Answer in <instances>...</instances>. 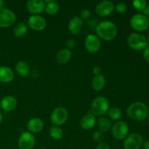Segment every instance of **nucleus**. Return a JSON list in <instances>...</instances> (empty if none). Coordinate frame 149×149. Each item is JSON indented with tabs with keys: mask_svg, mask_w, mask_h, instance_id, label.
I'll list each match as a JSON object with an SVG mask.
<instances>
[{
	"mask_svg": "<svg viewBox=\"0 0 149 149\" xmlns=\"http://www.w3.org/2000/svg\"><path fill=\"white\" fill-rule=\"evenodd\" d=\"M95 31L97 36L103 40L111 41L117 35V27L112 21L103 20L97 24Z\"/></svg>",
	"mask_w": 149,
	"mask_h": 149,
	"instance_id": "nucleus-1",
	"label": "nucleus"
},
{
	"mask_svg": "<svg viewBox=\"0 0 149 149\" xmlns=\"http://www.w3.org/2000/svg\"><path fill=\"white\" fill-rule=\"evenodd\" d=\"M129 118L136 121H143L148 116V110L147 106L141 102H135L130 105L127 110Z\"/></svg>",
	"mask_w": 149,
	"mask_h": 149,
	"instance_id": "nucleus-2",
	"label": "nucleus"
},
{
	"mask_svg": "<svg viewBox=\"0 0 149 149\" xmlns=\"http://www.w3.org/2000/svg\"><path fill=\"white\" fill-rule=\"evenodd\" d=\"M109 109V102L106 97L99 96L92 102L91 113L95 116H101L108 112Z\"/></svg>",
	"mask_w": 149,
	"mask_h": 149,
	"instance_id": "nucleus-3",
	"label": "nucleus"
},
{
	"mask_svg": "<svg viewBox=\"0 0 149 149\" xmlns=\"http://www.w3.org/2000/svg\"><path fill=\"white\" fill-rule=\"evenodd\" d=\"M127 44L130 47L135 50H141L146 47L147 39L141 33H132L128 36Z\"/></svg>",
	"mask_w": 149,
	"mask_h": 149,
	"instance_id": "nucleus-4",
	"label": "nucleus"
},
{
	"mask_svg": "<svg viewBox=\"0 0 149 149\" xmlns=\"http://www.w3.org/2000/svg\"><path fill=\"white\" fill-rule=\"evenodd\" d=\"M112 135L116 140H124L129 133V127L124 121H118L115 122L111 127Z\"/></svg>",
	"mask_w": 149,
	"mask_h": 149,
	"instance_id": "nucleus-5",
	"label": "nucleus"
},
{
	"mask_svg": "<svg viewBox=\"0 0 149 149\" xmlns=\"http://www.w3.org/2000/svg\"><path fill=\"white\" fill-rule=\"evenodd\" d=\"M68 116V111L64 107L59 106L52 111L50 116V120L55 126L59 127L66 122Z\"/></svg>",
	"mask_w": 149,
	"mask_h": 149,
	"instance_id": "nucleus-6",
	"label": "nucleus"
},
{
	"mask_svg": "<svg viewBox=\"0 0 149 149\" xmlns=\"http://www.w3.org/2000/svg\"><path fill=\"white\" fill-rule=\"evenodd\" d=\"M15 20L16 15L14 12L6 7L0 8V27H10L14 24Z\"/></svg>",
	"mask_w": 149,
	"mask_h": 149,
	"instance_id": "nucleus-7",
	"label": "nucleus"
},
{
	"mask_svg": "<svg viewBox=\"0 0 149 149\" xmlns=\"http://www.w3.org/2000/svg\"><path fill=\"white\" fill-rule=\"evenodd\" d=\"M130 26L135 30L138 31H143L146 30L149 26L148 17L143 14H135L131 17Z\"/></svg>",
	"mask_w": 149,
	"mask_h": 149,
	"instance_id": "nucleus-8",
	"label": "nucleus"
},
{
	"mask_svg": "<svg viewBox=\"0 0 149 149\" xmlns=\"http://www.w3.org/2000/svg\"><path fill=\"white\" fill-rule=\"evenodd\" d=\"M143 138L138 133H132L128 135L125 139L124 148L125 149H139L142 146Z\"/></svg>",
	"mask_w": 149,
	"mask_h": 149,
	"instance_id": "nucleus-9",
	"label": "nucleus"
},
{
	"mask_svg": "<svg viewBox=\"0 0 149 149\" xmlns=\"http://www.w3.org/2000/svg\"><path fill=\"white\" fill-rule=\"evenodd\" d=\"M115 5L112 1L103 0L100 1L95 6V13L100 17L108 16L113 11Z\"/></svg>",
	"mask_w": 149,
	"mask_h": 149,
	"instance_id": "nucleus-10",
	"label": "nucleus"
},
{
	"mask_svg": "<svg viewBox=\"0 0 149 149\" xmlns=\"http://www.w3.org/2000/svg\"><path fill=\"white\" fill-rule=\"evenodd\" d=\"M34 135L29 132H24L18 139V147L20 149H32L35 145Z\"/></svg>",
	"mask_w": 149,
	"mask_h": 149,
	"instance_id": "nucleus-11",
	"label": "nucleus"
},
{
	"mask_svg": "<svg viewBox=\"0 0 149 149\" xmlns=\"http://www.w3.org/2000/svg\"><path fill=\"white\" fill-rule=\"evenodd\" d=\"M28 26L34 31H42L47 26V20L39 15H33L28 19Z\"/></svg>",
	"mask_w": 149,
	"mask_h": 149,
	"instance_id": "nucleus-12",
	"label": "nucleus"
},
{
	"mask_svg": "<svg viewBox=\"0 0 149 149\" xmlns=\"http://www.w3.org/2000/svg\"><path fill=\"white\" fill-rule=\"evenodd\" d=\"M101 43L98 36L95 34H89L84 40V47L88 52L94 53L100 49Z\"/></svg>",
	"mask_w": 149,
	"mask_h": 149,
	"instance_id": "nucleus-13",
	"label": "nucleus"
},
{
	"mask_svg": "<svg viewBox=\"0 0 149 149\" xmlns=\"http://www.w3.org/2000/svg\"><path fill=\"white\" fill-rule=\"evenodd\" d=\"M26 7L29 13L39 15L45 11V2L43 0H29L26 2Z\"/></svg>",
	"mask_w": 149,
	"mask_h": 149,
	"instance_id": "nucleus-14",
	"label": "nucleus"
},
{
	"mask_svg": "<svg viewBox=\"0 0 149 149\" xmlns=\"http://www.w3.org/2000/svg\"><path fill=\"white\" fill-rule=\"evenodd\" d=\"M83 28V20L79 16H74L70 20L68 29L72 34L77 35L81 32Z\"/></svg>",
	"mask_w": 149,
	"mask_h": 149,
	"instance_id": "nucleus-15",
	"label": "nucleus"
},
{
	"mask_svg": "<svg viewBox=\"0 0 149 149\" xmlns=\"http://www.w3.org/2000/svg\"><path fill=\"white\" fill-rule=\"evenodd\" d=\"M44 128V122L39 118H32L28 122L27 129L31 133H37Z\"/></svg>",
	"mask_w": 149,
	"mask_h": 149,
	"instance_id": "nucleus-16",
	"label": "nucleus"
},
{
	"mask_svg": "<svg viewBox=\"0 0 149 149\" xmlns=\"http://www.w3.org/2000/svg\"><path fill=\"white\" fill-rule=\"evenodd\" d=\"M96 123V118L93 113H90L84 115L80 121V126L83 130H89L94 127Z\"/></svg>",
	"mask_w": 149,
	"mask_h": 149,
	"instance_id": "nucleus-17",
	"label": "nucleus"
},
{
	"mask_svg": "<svg viewBox=\"0 0 149 149\" xmlns=\"http://www.w3.org/2000/svg\"><path fill=\"white\" fill-rule=\"evenodd\" d=\"M17 102L15 97L11 95H7L3 97L0 104H1V108L4 111H13L15 109L16 106H17Z\"/></svg>",
	"mask_w": 149,
	"mask_h": 149,
	"instance_id": "nucleus-18",
	"label": "nucleus"
},
{
	"mask_svg": "<svg viewBox=\"0 0 149 149\" xmlns=\"http://www.w3.org/2000/svg\"><path fill=\"white\" fill-rule=\"evenodd\" d=\"M14 79V73L13 70L7 66H0V81L8 83Z\"/></svg>",
	"mask_w": 149,
	"mask_h": 149,
	"instance_id": "nucleus-19",
	"label": "nucleus"
},
{
	"mask_svg": "<svg viewBox=\"0 0 149 149\" xmlns=\"http://www.w3.org/2000/svg\"><path fill=\"white\" fill-rule=\"evenodd\" d=\"M15 70L19 76L22 77H27L30 72V67L29 64L23 61H18L15 65Z\"/></svg>",
	"mask_w": 149,
	"mask_h": 149,
	"instance_id": "nucleus-20",
	"label": "nucleus"
},
{
	"mask_svg": "<svg viewBox=\"0 0 149 149\" xmlns=\"http://www.w3.org/2000/svg\"><path fill=\"white\" fill-rule=\"evenodd\" d=\"M72 56V52L71 49L65 48L58 52L56 55L57 62L60 64H65L70 61Z\"/></svg>",
	"mask_w": 149,
	"mask_h": 149,
	"instance_id": "nucleus-21",
	"label": "nucleus"
},
{
	"mask_svg": "<svg viewBox=\"0 0 149 149\" xmlns=\"http://www.w3.org/2000/svg\"><path fill=\"white\" fill-rule=\"evenodd\" d=\"M106 81V78L103 74L95 76L92 80V87L95 91H100L104 88Z\"/></svg>",
	"mask_w": 149,
	"mask_h": 149,
	"instance_id": "nucleus-22",
	"label": "nucleus"
},
{
	"mask_svg": "<svg viewBox=\"0 0 149 149\" xmlns=\"http://www.w3.org/2000/svg\"><path fill=\"white\" fill-rule=\"evenodd\" d=\"M45 12L47 14L49 15H53L57 14L60 10V6L58 3L55 1H45Z\"/></svg>",
	"mask_w": 149,
	"mask_h": 149,
	"instance_id": "nucleus-23",
	"label": "nucleus"
},
{
	"mask_svg": "<svg viewBox=\"0 0 149 149\" xmlns=\"http://www.w3.org/2000/svg\"><path fill=\"white\" fill-rule=\"evenodd\" d=\"M98 127L102 132H108L111 129V122L110 119L105 116H101L97 121Z\"/></svg>",
	"mask_w": 149,
	"mask_h": 149,
	"instance_id": "nucleus-24",
	"label": "nucleus"
},
{
	"mask_svg": "<svg viewBox=\"0 0 149 149\" xmlns=\"http://www.w3.org/2000/svg\"><path fill=\"white\" fill-rule=\"evenodd\" d=\"M28 31V26L25 23H19L15 25V26L13 29V33L14 35L17 37H22L26 33H27Z\"/></svg>",
	"mask_w": 149,
	"mask_h": 149,
	"instance_id": "nucleus-25",
	"label": "nucleus"
},
{
	"mask_svg": "<svg viewBox=\"0 0 149 149\" xmlns=\"http://www.w3.org/2000/svg\"><path fill=\"white\" fill-rule=\"evenodd\" d=\"M49 135L54 140H61L63 136V131L60 127L52 126L49 128Z\"/></svg>",
	"mask_w": 149,
	"mask_h": 149,
	"instance_id": "nucleus-26",
	"label": "nucleus"
},
{
	"mask_svg": "<svg viewBox=\"0 0 149 149\" xmlns=\"http://www.w3.org/2000/svg\"><path fill=\"white\" fill-rule=\"evenodd\" d=\"M108 113H109V118L113 121L119 120L122 116V111H121L120 109L116 107V106H113V107L109 109L108 111Z\"/></svg>",
	"mask_w": 149,
	"mask_h": 149,
	"instance_id": "nucleus-27",
	"label": "nucleus"
},
{
	"mask_svg": "<svg viewBox=\"0 0 149 149\" xmlns=\"http://www.w3.org/2000/svg\"><path fill=\"white\" fill-rule=\"evenodd\" d=\"M132 4H133L134 7L136 8L137 10L143 12L145 10L146 7L147 5V3L145 0H134L132 1Z\"/></svg>",
	"mask_w": 149,
	"mask_h": 149,
	"instance_id": "nucleus-28",
	"label": "nucleus"
},
{
	"mask_svg": "<svg viewBox=\"0 0 149 149\" xmlns=\"http://www.w3.org/2000/svg\"><path fill=\"white\" fill-rule=\"evenodd\" d=\"M114 9L116 10V11L119 14H124L127 12V6L125 3L124 2H119L118 4H116L115 5Z\"/></svg>",
	"mask_w": 149,
	"mask_h": 149,
	"instance_id": "nucleus-29",
	"label": "nucleus"
},
{
	"mask_svg": "<svg viewBox=\"0 0 149 149\" xmlns=\"http://www.w3.org/2000/svg\"><path fill=\"white\" fill-rule=\"evenodd\" d=\"M103 138H104V136H103V134L102 133V132H100V131H95V132H93V138L95 140V141H96V142L101 143Z\"/></svg>",
	"mask_w": 149,
	"mask_h": 149,
	"instance_id": "nucleus-30",
	"label": "nucleus"
},
{
	"mask_svg": "<svg viewBox=\"0 0 149 149\" xmlns=\"http://www.w3.org/2000/svg\"><path fill=\"white\" fill-rule=\"evenodd\" d=\"M91 15V13H90V10L88 9H83L81 11L80 13V16H81V20H87L90 17Z\"/></svg>",
	"mask_w": 149,
	"mask_h": 149,
	"instance_id": "nucleus-31",
	"label": "nucleus"
},
{
	"mask_svg": "<svg viewBox=\"0 0 149 149\" xmlns=\"http://www.w3.org/2000/svg\"><path fill=\"white\" fill-rule=\"evenodd\" d=\"M96 149H110V146L107 143L101 142L99 143V144L96 147Z\"/></svg>",
	"mask_w": 149,
	"mask_h": 149,
	"instance_id": "nucleus-32",
	"label": "nucleus"
},
{
	"mask_svg": "<svg viewBox=\"0 0 149 149\" xmlns=\"http://www.w3.org/2000/svg\"><path fill=\"white\" fill-rule=\"evenodd\" d=\"M143 58L146 62L149 63V47H146L143 51Z\"/></svg>",
	"mask_w": 149,
	"mask_h": 149,
	"instance_id": "nucleus-33",
	"label": "nucleus"
},
{
	"mask_svg": "<svg viewBox=\"0 0 149 149\" xmlns=\"http://www.w3.org/2000/svg\"><path fill=\"white\" fill-rule=\"evenodd\" d=\"M66 45L68 47V49H70V48H73L75 46V41L73 39H70L68 40H67Z\"/></svg>",
	"mask_w": 149,
	"mask_h": 149,
	"instance_id": "nucleus-34",
	"label": "nucleus"
},
{
	"mask_svg": "<svg viewBox=\"0 0 149 149\" xmlns=\"http://www.w3.org/2000/svg\"><path fill=\"white\" fill-rule=\"evenodd\" d=\"M93 72L95 76H97L101 74V68L99 66H95L93 69Z\"/></svg>",
	"mask_w": 149,
	"mask_h": 149,
	"instance_id": "nucleus-35",
	"label": "nucleus"
},
{
	"mask_svg": "<svg viewBox=\"0 0 149 149\" xmlns=\"http://www.w3.org/2000/svg\"><path fill=\"white\" fill-rule=\"evenodd\" d=\"M143 15H145L146 17H147V16H149V5H146V7L145 10L143 11Z\"/></svg>",
	"mask_w": 149,
	"mask_h": 149,
	"instance_id": "nucleus-36",
	"label": "nucleus"
},
{
	"mask_svg": "<svg viewBox=\"0 0 149 149\" xmlns=\"http://www.w3.org/2000/svg\"><path fill=\"white\" fill-rule=\"evenodd\" d=\"M143 149H149V141H146L143 143Z\"/></svg>",
	"mask_w": 149,
	"mask_h": 149,
	"instance_id": "nucleus-37",
	"label": "nucleus"
},
{
	"mask_svg": "<svg viewBox=\"0 0 149 149\" xmlns=\"http://www.w3.org/2000/svg\"><path fill=\"white\" fill-rule=\"evenodd\" d=\"M4 1H3V0H0V8L4 7Z\"/></svg>",
	"mask_w": 149,
	"mask_h": 149,
	"instance_id": "nucleus-38",
	"label": "nucleus"
},
{
	"mask_svg": "<svg viewBox=\"0 0 149 149\" xmlns=\"http://www.w3.org/2000/svg\"><path fill=\"white\" fill-rule=\"evenodd\" d=\"M3 120V116H2V114H1V113L0 112V124H1V122H2Z\"/></svg>",
	"mask_w": 149,
	"mask_h": 149,
	"instance_id": "nucleus-39",
	"label": "nucleus"
},
{
	"mask_svg": "<svg viewBox=\"0 0 149 149\" xmlns=\"http://www.w3.org/2000/svg\"><path fill=\"white\" fill-rule=\"evenodd\" d=\"M148 41L149 42V33H148Z\"/></svg>",
	"mask_w": 149,
	"mask_h": 149,
	"instance_id": "nucleus-40",
	"label": "nucleus"
},
{
	"mask_svg": "<svg viewBox=\"0 0 149 149\" xmlns=\"http://www.w3.org/2000/svg\"><path fill=\"white\" fill-rule=\"evenodd\" d=\"M148 122H149V116L148 117Z\"/></svg>",
	"mask_w": 149,
	"mask_h": 149,
	"instance_id": "nucleus-41",
	"label": "nucleus"
}]
</instances>
